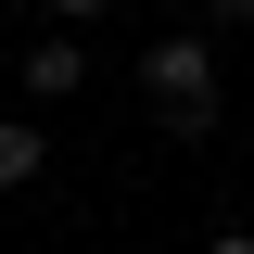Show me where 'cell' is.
I'll return each mask as SVG.
<instances>
[{
    "label": "cell",
    "instance_id": "6da1fadb",
    "mask_svg": "<svg viewBox=\"0 0 254 254\" xmlns=\"http://www.w3.org/2000/svg\"><path fill=\"white\" fill-rule=\"evenodd\" d=\"M140 89H153L165 140H178V153H203V140H216V38H203V26L153 38V51H140Z\"/></svg>",
    "mask_w": 254,
    "mask_h": 254
},
{
    "label": "cell",
    "instance_id": "7a4b0ae2",
    "mask_svg": "<svg viewBox=\"0 0 254 254\" xmlns=\"http://www.w3.org/2000/svg\"><path fill=\"white\" fill-rule=\"evenodd\" d=\"M13 89H26V102H76V89H89V51H76V38H38V51L13 64Z\"/></svg>",
    "mask_w": 254,
    "mask_h": 254
},
{
    "label": "cell",
    "instance_id": "3957f363",
    "mask_svg": "<svg viewBox=\"0 0 254 254\" xmlns=\"http://www.w3.org/2000/svg\"><path fill=\"white\" fill-rule=\"evenodd\" d=\"M51 178V153H38V115H0V190H26Z\"/></svg>",
    "mask_w": 254,
    "mask_h": 254
},
{
    "label": "cell",
    "instance_id": "277c9868",
    "mask_svg": "<svg viewBox=\"0 0 254 254\" xmlns=\"http://www.w3.org/2000/svg\"><path fill=\"white\" fill-rule=\"evenodd\" d=\"M38 13H64V26H89V13H115V0H38Z\"/></svg>",
    "mask_w": 254,
    "mask_h": 254
},
{
    "label": "cell",
    "instance_id": "5b68a950",
    "mask_svg": "<svg viewBox=\"0 0 254 254\" xmlns=\"http://www.w3.org/2000/svg\"><path fill=\"white\" fill-rule=\"evenodd\" d=\"M203 26H254V0H203Z\"/></svg>",
    "mask_w": 254,
    "mask_h": 254
},
{
    "label": "cell",
    "instance_id": "8992f818",
    "mask_svg": "<svg viewBox=\"0 0 254 254\" xmlns=\"http://www.w3.org/2000/svg\"><path fill=\"white\" fill-rule=\"evenodd\" d=\"M203 254H254V229H216V242H203Z\"/></svg>",
    "mask_w": 254,
    "mask_h": 254
},
{
    "label": "cell",
    "instance_id": "52a82bcc",
    "mask_svg": "<svg viewBox=\"0 0 254 254\" xmlns=\"http://www.w3.org/2000/svg\"><path fill=\"white\" fill-rule=\"evenodd\" d=\"M0 102H13V51H0Z\"/></svg>",
    "mask_w": 254,
    "mask_h": 254
}]
</instances>
